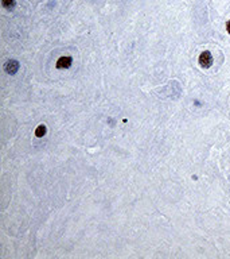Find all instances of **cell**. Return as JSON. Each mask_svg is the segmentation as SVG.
I'll return each instance as SVG.
<instances>
[{
	"mask_svg": "<svg viewBox=\"0 0 230 259\" xmlns=\"http://www.w3.org/2000/svg\"><path fill=\"white\" fill-rule=\"evenodd\" d=\"M226 30H228V33L230 34V20H229L228 23H226Z\"/></svg>",
	"mask_w": 230,
	"mask_h": 259,
	"instance_id": "6",
	"label": "cell"
},
{
	"mask_svg": "<svg viewBox=\"0 0 230 259\" xmlns=\"http://www.w3.org/2000/svg\"><path fill=\"white\" fill-rule=\"evenodd\" d=\"M46 132H47V128H46V126L45 124H41V126L37 127V130H35V136L42 138L43 135H46Z\"/></svg>",
	"mask_w": 230,
	"mask_h": 259,
	"instance_id": "4",
	"label": "cell"
},
{
	"mask_svg": "<svg viewBox=\"0 0 230 259\" xmlns=\"http://www.w3.org/2000/svg\"><path fill=\"white\" fill-rule=\"evenodd\" d=\"M2 4H3L4 8L11 10V8L15 7V4H16V0H2Z\"/></svg>",
	"mask_w": 230,
	"mask_h": 259,
	"instance_id": "5",
	"label": "cell"
},
{
	"mask_svg": "<svg viewBox=\"0 0 230 259\" xmlns=\"http://www.w3.org/2000/svg\"><path fill=\"white\" fill-rule=\"evenodd\" d=\"M72 62H73L72 57H59L55 64V66H57V69H69Z\"/></svg>",
	"mask_w": 230,
	"mask_h": 259,
	"instance_id": "3",
	"label": "cell"
},
{
	"mask_svg": "<svg viewBox=\"0 0 230 259\" xmlns=\"http://www.w3.org/2000/svg\"><path fill=\"white\" fill-rule=\"evenodd\" d=\"M198 62H199L201 68H203V69H209V68L213 65V56H211V53L207 51V50L202 51V53L199 54V58H198Z\"/></svg>",
	"mask_w": 230,
	"mask_h": 259,
	"instance_id": "1",
	"label": "cell"
},
{
	"mask_svg": "<svg viewBox=\"0 0 230 259\" xmlns=\"http://www.w3.org/2000/svg\"><path fill=\"white\" fill-rule=\"evenodd\" d=\"M4 70L8 73V74H15L19 70V62L16 60H10L4 64Z\"/></svg>",
	"mask_w": 230,
	"mask_h": 259,
	"instance_id": "2",
	"label": "cell"
}]
</instances>
